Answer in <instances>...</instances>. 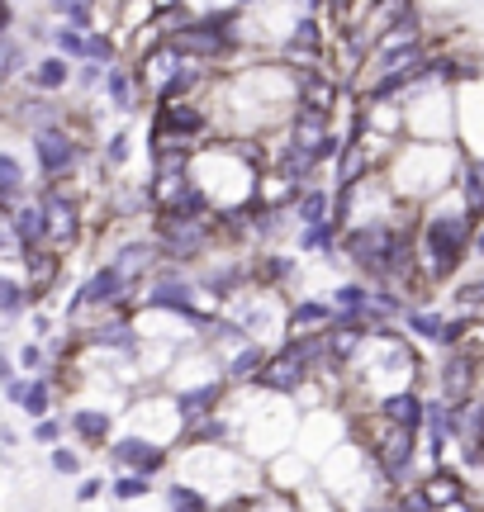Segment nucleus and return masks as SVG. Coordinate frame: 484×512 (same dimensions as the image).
<instances>
[{
  "instance_id": "nucleus-24",
  "label": "nucleus",
  "mask_w": 484,
  "mask_h": 512,
  "mask_svg": "<svg viewBox=\"0 0 484 512\" xmlns=\"http://www.w3.org/2000/svg\"><path fill=\"white\" fill-rule=\"evenodd\" d=\"M162 498H167V512H219V503H214L205 489H195L190 479L167 484V489H162Z\"/></svg>"
},
{
  "instance_id": "nucleus-37",
  "label": "nucleus",
  "mask_w": 484,
  "mask_h": 512,
  "mask_svg": "<svg viewBox=\"0 0 484 512\" xmlns=\"http://www.w3.org/2000/svg\"><path fill=\"white\" fill-rule=\"evenodd\" d=\"M72 86L76 91H100V86H105V67H100V62H76Z\"/></svg>"
},
{
  "instance_id": "nucleus-12",
  "label": "nucleus",
  "mask_w": 484,
  "mask_h": 512,
  "mask_svg": "<svg viewBox=\"0 0 484 512\" xmlns=\"http://www.w3.org/2000/svg\"><path fill=\"white\" fill-rule=\"evenodd\" d=\"M299 280V252H252V285L280 294Z\"/></svg>"
},
{
  "instance_id": "nucleus-29",
  "label": "nucleus",
  "mask_w": 484,
  "mask_h": 512,
  "mask_svg": "<svg viewBox=\"0 0 484 512\" xmlns=\"http://www.w3.org/2000/svg\"><path fill=\"white\" fill-rule=\"evenodd\" d=\"M133 157V133L129 128H119V133H110L105 138V147H100V162H105V171H124Z\"/></svg>"
},
{
  "instance_id": "nucleus-10",
  "label": "nucleus",
  "mask_w": 484,
  "mask_h": 512,
  "mask_svg": "<svg viewBox=\"0 0 484 512\" xmlns=\"http://www.w3.org/2000/svg\"><path fill=\"white\" fill-rule=\"evenodd\" d=\"M110 266L124 280H129L133 290H143L152 275H157V266H162V252H157V238H129V242H119L110 256Z\"/></svg>"
},
{
  "instance_id": "nucleus-3",
  "label": "nucleus",
  "mask_w": 484,
  "mask_h": 512,
  "mask_svg": "<svg viewBox=\"0 0 484 512\" xmlns=\"http://www.w3.org/2000/svg\"><path fill=\"white\" fill-rule=\"evenodd\" d=\"M152 238H157V252H162V261L195 271L200 261H209V256L219 252L224 233H219V223H214V219H186V214H152Z\"/></svg>"
},
{
  "instance_id": "nucleus-7",
  "label": "nucleus",
  "mask_w": 484,
  "mask_h": 512,
  "mask_svg": "<svg viewBox=\"0 0 484 512\" xmlns=\"http://www.w3.org/2000/svg\"><path fill=\"white\" fill-rule=\"evenodd\" d=\"M105 456H110L114 470H129V475H167L171 470V446L162 437H143V432H124V437H114L105 446Z\"/></svg>"
},
{
  "instance_id": "nucleus-18",
  "label": "nucleus",
  "mask_w": 484,
  "mask_h": 512,
  "mask_svg": "<svg viewBox=\"0 0 484 512\" xmlns=\"http://www.w3.org/2000/svg\"><path fill=\"white\" fill-rule=\"evenodd\" d=\"M333 200H337L333 185H323V181L304 185L295 200H290V219H295V228H314V223L333 219Z\"/></svg>"
},
{
  "instance_id": "nucleus-6",
  "label": "nucleus",
  "mask_w": 484,
  "mask_h": 512,
  "mask_svg": "<svg viewBox=\"0 0 484 512\" xmlns=\"http://www.w3.org/2000/svg\"><path fill=\"white\" fill-rule=\"evenodd\" d=\"M29 147H34L38 176H43L48 185H62L76 171V166H81V157H86V143H81V138H76L67 124L34 128V133H29Z\"/></svg>"
},
{
  "instance_id": "nucleus-41",
  "label": "nucleus",
  "mask_w": 484,
  "mask_h": 512,
  "mask_svg": "<svg viewBox=\"0 0 484 512\" xmlns=\"http://www.w3.org/2000/svg\"><path fill=\"white\" fill-rule=\"evenodd\" d=\"M19 375V361L15 356H5V351H0V384H10Z\"/></svg>"
},
{
  "instance_id": "nucleus-14",
  "label": "nucleus",
  "mask_w": 484,
  "mask_h": 512,
  "mask_svg": "<svg viewBox=\"0 0 484 512\" xmlns=\"http://www.w3.org/2000/svg\"><path fill=\"white\" fill-rule=\"evenodd\" d=\"M67 432H72L86 451H105L114 441V413L110 408H72V413H67Z\"/></svg>"
},
{
  "instance_id": "nucleus-26",
  "label": "nucleus",
  "mask_w": 484,
  "mask_h": 512,
  "mask_svg": "<svg viewBox=\"0 0 484 512\" xmlns=\"http://www.w3.org/2000/svg\"><path fill=\"white\" fill-rule=\"evenodd\" d=\"M328 299H333L337 313H366L375 304L371 285H366L361 275H356V280H342V285H333V290H328Z\"/></svg>"
},
{
  "instance_id": "nucleus-22",
  "label": "nucleus",
  "mask_w": 484,
  "mask_h": 512,
  "mask_svg": "<svg viewBox=\"0 0 484 512\" xmlns=\"http://www.w3.org/2000/svg\"><path fill=\"white\" fill-rule=\"evenodd\" d=\"M19 261H24V280H29V290H34V299H38L43 290H48V285L57 280V271H62V256H57L53 247H38V252H24Z\"/></svg>"
},
{
  "instance_id": "nucleus-25",
  "label": "nucleus",
  "mask_w": 484,
  "mask_h": 512,
  "mask_svg": "<svg viewBox=\"0 0 484 512\" xmlns=\"http://www.w3.org/2000/svg\"><path fill=\"white\" fill-rule=\"evenodd\" d=\"M34 304L38 299H34V290H29V280L0 271V318H19V313H29Z\"/></svg>"
},
{
  "instance_id": "nucleus-34",
  "label": "nucleus",
  "mask_w": 484,
  "mask_h": 512,
  "mask_svg": "<svg viewBox=\"0 0 484 512\" xmlns=\"http://www.w3.org/2000/svg\"><path fill=\"white\" fill-rule=\"evenodd\" d=\"M48 465H53V475L76 479L81 475V451H72V446H48Z\"/></svg>"
},
{
  "instance_id": "nucleus-23",
  "label": "nucleus",
  "mask_w": 484,
  "mask_h": 512,
  "mask_svg": "<svg viewBox=\"0 0 484 512\" xmlns=\"http://www.w3.org/2000/svg\"><path fill=\"white\" fill-rule=\"evenodd\" d=\"M418 489L428 494L432 512H442L447 503H456V498H466V494H470V489H466V479H461V475H451V470H437V475L418 479Z\"/></svg>"
},
{
  "instance_id": "nucleus-9",
  "label": "nucleus",
  "mask_w": 484,
  "mask_h": 512,
  "mask_svg": "<svg viewBox=\"0 0 484 512\" xmlns=\"http://www.w3.org/2000/svg\"><path fill=\"white\" fill-rule=\"evenodd\" d=\"M224 403H228L224 375H209V380H200V384H176V389H171V408H176V422H181V427H190V422H200V418H214Z\"/></svg>"
},
{
  "instance_id": "nucleus-13",
  "label": "nucleus",
  "mask_w": 484,
  "mask_h": 512,
  "mask_svg": "<svg viewBox=\"0 0 484 512\" xmlns=\"http://www.w3.org/2000/svg\"><path fill=\"white\" fill-rule=\"evenodd\" d=\"M375 413L390 418L394 427H404V432H423V422H428V394H418V384L399 389V394H385V399L375 403Z\"/></svg>"
},
{
  "instance_id": "nucleus-30",
  "label": "nucleus",
  "mask_w": 484,
  "mask_h": 512,
  "mask_svg": "<svg viewBox=\"0 0 484 512\" xmlns=\"http://www.w3.org/2000/svg\"><path fill=\"white\" fill-rule=\"evenodd\" d=\"M29 57H24V43H19L15 34L0 38V81H15V76H24L29 67H24Z\"/></svg>"
},
{
  "instance_id": "nucleus-32",
  "label": "nucleus",
  "mask_w": 484,
  "mask_h": 512,
  "mask_svg": "<svg viewBox=\"0 0 484 512\" xmlns=\"http://www.w3.org/2000/svg\"><path fill=\"white\" fill-rule=\"evenodd\" d=\"M53 48L67 57V62H86V29H72V24L53 29Z\"/></svg>"
},
{
  "instance_id": "nucleus-16",
  "label": "nucleus",
  "mask_w": 484,
  "mask_h": 512,
  "mask_svg": "<svg viewBox=\"0 0 484 512\" xmlns=\"http://www.w3.org/2000/svg\"><path fill=\"white\" fill-rule=\"evenodd\" d=\"M209 86V67L205 62H190V57H181L176 62V72L157 86V95H152V105H171V100H195V91H205Z\"/></svg>"
},
{
  "instance_id": "nucleus-27",
  "label": "nucleus",
  "mask_w": 484,
  "mask_h": 512,
  "mask_svg": "<svg viewBox=\"0 0 484 512\" xmlns=\"http://www.w3.org/2000/svg\"><path fill=\"white\" fill-rule=\"evenodd\" d=\"M19 119H24V124H29V133H34V128H53V124H67V119H62V110H57L53 105V95H29V100H19Z\"/></svg>"
},
{
  "instance_id": "nucleus-4",
  "label": "nucleus",
  "mask_w": 484,
  "mask_h": 512,
  "mask_svg": "<svg viewBox=\"0 0 484 512\" xmlns=\"http://www.w3.org/2000/svg\"><path fill=\"white\" fill-rule=\"evenodd\" d=\"M480 370H484V351H480V332L470 337V342H461V347H451L442 351V361H437V370H432V380H437V399H447V403H470V399H480L484 394V380H480Z\"/></svg>"
},
{
  "instance_id": "nucleus-15",
  "label": "nucleus",
  "mask_w": 484,
  "mask_h": 512,
  "mask_svg": "<svg viewBox=\"0 0 484 512\" xmlns=\"http://www.w3.org/2000/svg\"><path fill=\"white\" fill-rule=\"evenodd\" d=\"M105 105H110L114 114H138L143 110V100H148V91L138 86V76H133V67H105Z\"/></svg>"
},
{
  "instance_id": "nucleus-40",
  "label": "nucleus",
  "mask_w": 484,
  "mask_h": 512,
  "mask_svg": "<svg viewBox=\"0 0 484 512\" xmlns=\"http://www.w3.org/2000/svg\"><path fill=\"white\" fill-rule=\"evenodd\" d=\"M24 380H29V375H15L10 384H0V389H5V399L15 403V408H19V399H24Z\"/></svg>"
},
{
  "instance_id": "nucleus-38",
  "label": "nucleus",
  "mask_w": 484,
  "mask_h": 512,
  "mask_svg": "<svg viewBox=\"0 0 484 512\" xmlns=\"http://www.w3.org/2000/svg\"><path fill=\"white\" fill-rule=\"evenodd\" d=\"M105 489H110V484H105L100 475H86L81 484H76V503H95V498L105 494Z\"/></svg>"
},
{
  "instance_id": "nucleus-5",
  "label": "nucleus",
  "mask_w": 484,
  "mask_h": 512,
  "mask_svg": "<svg viewBox=\"0 0 484 512\" xmlns=\"http://www.w3.org/2000/svg\"><path fill=\"white\" fill-rule=\"evenodd\" d=\"M190 275H195L200 299H214V304L224 309V304H233L238 294L252 290V252H233V247H228V252H214Z\"/></svg>"
},
{
  "instance_id": "nucleus-39",
  "label": "nucleus",
  "mask_w": 484,
  "mask_h": 512,
  "mask_svg": "<svg viewBox=\"0 0 484 512\" xmlns=\"http://www.w3.org/2000/svg\"><path fill=\"white\" fill-rule=\"evenodd\" d=\"M10 256L19 261V242H15V233H10V219L0 214V261H10Z\"/></svg>"
},
{
  "instance_id": "nucleus-31",
  "label": "nucleus",
  "mask_w": 484,
  "mask_h": 512,
  "mask_svg": "<svg viewBox=\"0 0 484 512\" xmlns=\"http://www.w3.org/2000/svg\"><path fill=\"white\" fill-rule=\"evenodd\" d=\"M110 494L119 498V503H138V498L152 494V479H148V475H129V470H119V475L110 479Z\"/></svg>"
},
{
  "instance_id": "nucleus-21",
  "label": "nucleus",
  "mask_w": 484,
  "mask_h": 512,
  "mask_svg": "<svg viewBox=\"0 0 484 512\" xmlns=\"http://www.w3.org/2000/svg\"><path fill=\"white\" fill-rule=\"evenodd\" d=\"M72 72H76V62H67L62 53H48V57H38L24 76H29V86H34L38 95H57L72 86Z\"/></svg>"
},
{
  "instance_id": "nucleus-19",
  "label": "nucleus",
  "mask_w": 484,
  "mask_h": 512,
  "mask_svg": "<svg viewBox=\"0 0 484 512\" xmlns=\"http://www.w3.org/2000/svg\"><path fill=\"white\" fill-rule=\"evenodd\" d=\"M318 57H323V24L314 15H304L295 24V34L285 38V62H295V67H318Z\"/></svg>"
},
{
  "instance_id": "nucleus-20",
  "label": "nucleus",
  "mask_w": 484,
  "mask_h": 512,
  "mask_svg": "<svg viewBox=\"0 0 484 512\" xmlns=\"http://www.w3.org/2000/svg\"><path fill=\"white\" fill-rule=\"evenodd\" d=\"M10 233H15L19 242V256L24 252H38V247H48V219H43V209H38V200L19 204L15 214H10Z\"/></svg>"
},
{
  "instance_id": "nucleus-8",
  "label": "nucleus",
  "mask_w": 484,
  "mask_h": 512,
  "mask_svg": "<svg viewBox=\"0 0 484 512\" xmlns=\"http://www.w3.org/2000/svg\"><path fill=\"white\" fill-rule=\"evenodd\" d=\"M38 209H43V219H48V247L53 252H67L81 242V228H86V214H81V200L67 195L62 185H48L43 195H38Z\"/></svg>"
},
{
  "instance_id": "nucleus-17",
  "label": "nucleus",
  "mask_w": 484,
  "mask_h": 512,
  "mask_svg": "<svg viewBox=\"0 0 484 512\" xmlns=\"http://www.w3.org/2000/svg\"><path fill=\"white\" fill-rule=\"evenodd\" d=\"M333 323V299L328 294H299L285 309V337L290 332H323Z\"/></svg>"
},
{
  "instance_id": "nucleus-1",
  "label": "nucleus",
  "mask_w": 484,
  "mask_h": 512,
  "mask_svg": "<svg viewBox=\"0 0 484 512\" xmlns=\"http://www.w3.org/2000/svg\"><path fill=\"white\" fill-rule=\"evenodd\" d=\"M475 228H480V219L461 204L456 190L423 204V219H418V271H423L428 285H447V280H456L466 271L470 247H475Z\"/></svg>"
},
{
  "instance_id": "nucleus-33",
  "label": "nucleus",
  "mask_w": 484,
  "mask_h": 512,
  "mask_svg": "<svg viewBox=\"0 0 484 512\" xmlns=\"http://www.w3.org/2000/svg\"><path fill=\"white\" fill-rule=\"evenodd\" d=\"M114 57H119V48H114V38H110V34H100V29H91V34H86V62L114 67Z\"/></svg>"
},
{
  "instance_id": "nucleus-42",
  "label": "nucleus",
  "mask_w": 484,
  "mask_h": 512,
  "mask_svg": "<svg viewBox=\"0 0 484 512\" xmlns=\"http://www.w3.org/2000/svg\"><path fill=\"white\" fill-rule=\"evenodd\" d=\"M15 29V10H10V0H0V38Z\"/></svg>"
},
{
  "instance_id": "nucleus-35",
  "label": "nucleus",
  "mask_w": 484,
  "mask_h": 512,
  "mask_svg": "<svg viewBox=\"0 0 484 512\" xmlns=\"http://www.w3.org/2000/svg\"><path fill=\"white\" fill-rule=\"evenodd\" d=\"M15 361L24 375H48V351H43V342H24V347L15 351Z\"/></svg>"
},
{
  "instance_id": "nucleus-28",
  "label": "nucleus",
  "mask_w": 484,
  "mask_h": 512,
  "mask_svg": "<svg viewBox=\"0 0 484 512\" xmlns=\"http://www.w3.org/2000/svg\"><path fill=\"white\" fill-rule=\"evenodd\" d=\"M19 408H24L34 422L48 418V413H53V380H48V375H29V380H24V399H19Z\"/></svg>"
},
{
  "instance_id": "nucleus-36",
  "label": "nucleus",
  "mask_w": 484,
  "mask_h": 512,
  "mask_svg": "<svg viewBox=\"0 0 484 512\" xmlns=\"http://www.w3.org/2000/svg\"><path fill=\"white\" fill-rule=\"evenodd\" d=\"M62 437H67V418H53V413H48V418L34 422V441H38V446H62Z\"/></svg>"
},
{
  "instance_id": "nucleus-2",
  "label": "nucleus",
  "mask_w": 484,
  "mask_h": 512,
  "mask_svg": "<svg viewBox=\"0 0 484 512\" xmlns=\"http://www.w3.org/2000/svg\"><path fill=\"white\" fill-rule=\"evenodd\" d=\"M167 43L176 48L181 57L190 62H228V57L242 48V19L238 10H214V15H200V19H181V29H167Z\"/></svg>"
},
{
  "instance_id": "nucleus-11",
  "label": "nucleus",
  "mask_w": 484,
  "mask_h": 512,
  "mask_svg": "<svg viewBox=\"0 0 484 512\" xmlns=\"http://www.w3.org/2000/svg\"><path fill=\"white\" fill-rule=\"evenodd\" d=\"M266 361H271V347H266V342H242L238 351L219 356V375L228 380V389H257Z\"/></svg>"
}]
</instances>
